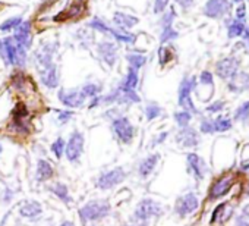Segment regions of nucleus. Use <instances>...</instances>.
Returning a JSON list of instances; mask_svg holds the SVG:
<instances>
[{
  "mask_svg": "<svg viewBox=\"0 0 249 226\" xmlns=\"http://www.w3.org/2000/svg\"><path fill=\"white\" fill-rule=\"evenodd\" d=\"M0 56H2V59L8 65L17 68H24L27 65V57H28L27 50L18 46L12 37L0 40Z\"/></svg>",
  "mask_w": 249,
  "mask_h": 226,
  "instance_id": "1",
  "label": "nucleus"
},
{
  "mask_svg": "<svg viewBox=\"0 0 249 226\" xmlns=\"http://www.w3.org/2000/svg\"><path fill=\"white\" fill-rule=\"evenodd\" d=\"M110 211H111V206L107 200L95 198V200L85 203L78 210V216H79L82 223H88V222L103 220L104 217H107L110 214Z\"/></svg>",
  "mask_w": 249,
  "mask_h": 226,
  "instance_id": "2",
  "label": "nucleus"
},
{
  "mask_svg": "<svg viewBox=\"0 0 249 226\" xmlns=\"http://www.w3.org/2000/svg\"><path fill=\"white\" fill-rule=\"evenodd\" d=\"M163 211H164L163 206L159 201H156L153 198H142L137 204L131 219L140 220V222H144V223H150V220L153 217H160L163 214Z\"/></svg>",
  "mask_w": 249,
  "mask_h": 226,
  "instance_id": "3",
  "label": "nucleus"
},
{
  "mask_svg": "<svg viewBox=\"0 0 249 226\" xmlns=\"http://www.w3.org/2000/svg\"><path fill=\"white\" fill-rule=\"evenodd\" d=\"M196 88V78L195 76H185L180 81L179 85V91H178V101L179 106L182 107V110H188L192 115H198V109L195 107L194 101H192V91Z\"/></svg>",
  "mask_w": 249,
  "mask_h": 226,
  "instance_id": "4",
  "label": "nucleus"
},
{
  "mask_svg": "<svg viewBox=\"0 0 249 226\" xmlns=\"http://www.w3.org/2000/svg\"><path fill=\"white\" fill-rule=\"evenodd\" d=\"M111 131L116 140L122 144H131L134 141L135 127L124 115H117L114 119H111Z\"/></svg>",
  "mask_w": 249,
  "mask_h": 226,
  "instance_id": "5",
  "label": "nucleus"
},
{
  "mask_svg": "<svg viewBox=\"0 0 249 226\" xmlns=\"http://www.w3.org/2000/svg\"><path fill=\"white\" fill-rule=\"evenodd\" d=\"M124 179H126V172L122 166H116L113 169L101 172L95 181V187L101 191H108L120 185Z\"/></svg>",
  "mask_w": 249,
  "mask_h": 226,
  "instance_id": "6",
  "label": "nucleus"
},
{
  "mask_svg": "<svg viewBox=\"0 0 249 226\" xmlns=\"http://www.w3.org/2000/svg\"><path fill=\"white\" fill-rule=\"evenodd\" d=\"M88 27L92 28V30H95V31L108 34V36H111L116 41H120V43L134 44L135 40H137V36H135V34H131V33H128V31H122V30H117V28H111L110 25H107V24H106L103 19H100V18L91 19V22L88 24Z\"/></svg>",
  "mask_w": 249,
  "mask_h": 226,
  "instance_id": "7",
  "label": "nucleus"
},
{
  "mask_svg": "<svg viewBox=\"0 0 249 226\" xmlns=\"http://www.w3.org/2000/svg\"><path fill=\"white\" fill-rule=\"evenodd\" d=\"M84 147H85V137L81 131L75 130L71 132L69 140L66 141L65 147V156L69 163H79L82 154H84Z\"/></svg>",
  "mask_w": 249,
  "mask_h": 226,
  "instance_id": "8",
  "label": "nucleus"
},
{
  "mask_svg": "<svg viewBox=\"0 0 249 226\" xmlns=\"http://www.w3.org/2000/svg\"><path fill=\"white\" fill-rule=\"evenodd\" d=\"M199 207V200L195 192H186L180 195L175 203V213L179 217H186L192 213H195Z\"/></svg>",
  "mask_w": 249,
  "mask_h": 226,
  "instance_id": "9",
  "label": "nucleus"
},
{
  "mask_svg": "<svg viewBox=\"0 0 249 226\" xmlns=\"http://www.w3.org/2000/svg\"><path fill=\"white\" fill-rule=\"evenodd\" d=\"M57 98L65 107H68L71 110L82 107L84 103L87 101V98L84 97V94L78 88H72V90L71 88L69 90L68 88H60L59 93H57Z\"/></svg>",
  "mask_w": 249,
  "mask_h": 226,
  "instance_id": "10",
  "label": "nucleus"
},
{
  "mask_svg": "<svg viewBox=\"0 0 249 226\" xmlns=\"http://www.w3.org/2000/svg\"><path fill=\"white\" fill-rule=\"evenodd\" d=\"M233 182H234V178L231 175H224L218 179L214 181V184L210 187V191H208V198L211 201L214 200H218L221 197H224L233 187Z\"/></svg>",
  "mask_w": 249,
  "mask_h": 226,
  "instance_id": "11",
  "label": "nucleus"
},
{
  "mask_svg": "<svg viewBox=\"0 0 249 226\" xmlns=\"http://www.w3.org/2000/svg\"><path fill=\"white\" fill-rule=\"evenodd\" d=\"M97 55L98 57L107 65V66H114L117 62V46L114 41L110 40H103L97 44Z\"/></svg>",
  "mask_w": 249,
  "mask_h": 226,
  "instance_id": "12",
  "label": "nucleus"
},
{
  "mask_svg": "<svg viewBox=\"0 0 249 226\" xmlns=\"http://www.w3.org/2000/svg\"><path fill=\"white\" fill-rule=\"evenodd\" d=\"M239 66H240L239 59H236L234 56H229V57H224L217 62L215 74L221 79H230L233 75H236L239 72Z\"/></svg>",
  "mask_w": 249,
  "mask_h": 226,
  "instance_id": "13",
  "label": "nucleus"
},
{
  "mask_svg": "<svg viewBox=\"0 0 249 226\" xmlns=\"http://www.w3.org/2000/svg\"><path fill=\"white\" fill-rule=\"evenodd\" d=\"M54 53H56V44L54 43H50V41L41 43L40 47L34 53V59H36V63L38 65V69L54 63L53 62Z\"/></svg>",
  "mask_w": 249,
  "mask_h": 226,
  "instance_id": "14",
  "label": "nucleus"
},
{
  "mask_svg": "<svg viewBox=\"0 0 249 226\" xmlns=\"http://www.w3.org/2000/svg\"><path fill=\"white\" fill-rule=\"evenodd\" d=\"M38 75H40V81L41 84L49 88V90H54L59 87V81H60V76H59V68L56 63H52V65H47L44 68H40L38 69Z\"/></svg>",
  "mask_w": 249,
  "mask_h": 226,
  "instance_id": "15",
  "label": "nucleus"
},
{
  "mask_svg": "<svg viewBox=\"0 0 249 226\" xmlns=\"http://www.w3.org/2000/svg\"><path fill=\"white\" fill-rule=\"evenodd\" d=\"M186 165H188V170L194 175V178L196 181H202L208 172V168H207V163L205 160L196 154V153H189L186 156Z\"/></svg>",
  "mask_w": 249,
  "mask_h": 226,
  "instance_id": "16",
  "label": "nucleus"
},
{
  "mask_svg": "<svg viewBox=\"0 0 249 226\" xmlns=\"http://www.w3.org/2000/svg\"><path fill=\"white\" fill-rule=\"evenodd\" d=\"M176 143L182 149H194L201 143V137L196 130H194L192 127H186L180 128L176 134Z\"/></svg>",
  "mask_w": 249,
  "mask_h": 226,
  "instance_id": "17",
  "label": "nucleus"
},
{
  "mask_svg": "<svg viewBox=\"0 0 249 226\" xmlns=\"http://www.w3.org/2000/svg\"><path fill=\"white\" fill-rule=\"evenodd\" d=\"M229 0H208L204 6V15L213 19H220L229 12Z\"/></svg>",
  "mask_w": 249,
  "mask_h": 226,
  "instance_id": "18",
  "label": "nucleus"
},
{
  "mask_svg": "<svg viewBox=\"0 0 249 226\" xmlns=\"http://www.w3.org/2000/svg\"><path fill=\"white\" fill-rule=\"evenodd\" d=\"M15 43L18 46H21L22 49H25L27 52L31 49L33 46V33H31V22L30 21H22V24L15 30L14 37Z\"/></svg>",
  "mask_w": 249,
  "mask_h": 226,
  "instance_id": "19",
  "label": "nucleus"
},
{
  "mask_svg": "<svg viewBox=\"0 0 249 226\" xmlns=\"http://www.w3.org/2000/svg\"><path fill=\"white\" fill-rule=\"evenodd\" d=\"M159 162H160V154H159V153H153V154L144 157V159L140 162L138 169H137L140 178L147 179L148 176H151V175L154 173V170H156Z\"/></svg>",
  "mask_w": 249,
  "mask_h": 226,
  "instance_id": "20",
  "label": "nucleus"
},
{
  "mask_svg": "<svg viewBox=\"0 0 249 226\" xmlns=\"http://www.w3.org/2000/svg\"><path fill=\"white\" fill-rule=\"evenodd\" d=\"M19 214L24 219L36 220L43 214V206L37 200H25L19 207Z\"/></svg>",
  "mask_w": 249,
  "mask_h": 226,
  "instance_id": "21",
  "label": "nucleus"
},
{
  "mask_svg": "<svg viewBox=\"0 0 249 226\" xmlns=\"http://www.w3.org/2000/svg\"><path fill=\"white\" fill-rule=\"evenodd\" d=\"M138 22H140L138 17L126 14V12H114L113 15V24L116 25L117 30H122V31H128L134 28Z\"/></svg>",
  "mask_w": 249,
  "mask_h": 226,
  "instance_id": "22",
  "label": "nucleus"
},
{
  "mask_svg": "<svg viewBox=\"0 0 249 226\" xmlns=\"http://www.w3.org/2000/svg\"><path fill=\"white\" fill-rule=\"evenodd\" d=\"M227 88H229V91L236 93V94L249 90V74L248 72H243V71H239L236 75H233L229 79Z\"/></svg>",
  "mask_w": 249,
  "mask_h": 226,
  "instance_id": "23",
  "label": "nucleus"
},
{
  "mask_svg": "<svg viewBox=\"0 0 249 226\" xmlns=\"http://www.w3.org/2000/svg\"><path fill=\"white\" fill-rule=\"evenodd\" d=\"M53 175H54V169H53L52 163L47 162L46 159H38L37 169H36V179L38 182H46V181L52 179Z\"/></svg>",
  "mask_w": 249,
  "mask_h": 226,
  "instance_id": "24",
  "label": "nucleus"
},
{
  "mask_svg": "<svg viewBox=\"0 0 249 226\" xmlns=\"http://www.w3.org/2000/svg\"><path fill=\"white\" fill-rule=\"evenodd\" d=\"M49 189L53 192V195H56L62 203L65 204H69L72 203V195L69 192V188L65 182H54L53 185L49 187Z\"/></svg>",
  "mask_w": 249,
  "mask_h": 226,
  "instance_id": "25",
  "label": "nucleus"
},
{
  "mask_svg": "<svg viewBox=\"0 0 249 226\" xmlns=\"http://www.w3.org/2000/svg\"><path fill=\"white\" fill-rule=\"evenodd\" d=\"M11 131H14L18 135H28L31 132V122L30 118H12Z\"/></svg>",
  "mask_w": 249,
  "mask_h": 226,
  "instance_id": "26",
  "label": "nucleus"
},
{
  "mask_svg": "<svg viewBox=\"0 0 249 226\" xmlns=\"http://www.w3.org/2000/svg\"><path fill=\"white\" fill-rule=\"evenodd\" d=\"M138 82H140L138 71H135V69H132V68H128L126 75H124V78L122 79V82H120L119 85H120L122 88H124V90H137Z\"/></svg>",
  "mask_w": 249,
  "mask_h": 226,
  "instance_id": "27",
  "label": "nucleus"
},
{
  "mask_svg": "<svg viewBox=\"0 0 249 226\" xmlns=\"http://www.w3.org/2000/svg\"><path fill=\"white\" fill-rule=\"evenodd\" d=\"M226 24H227V37L229 38L239 37L246 30L245 21H242V19H231V21H227Z\"/></svg>",
  "mask_w": 249,
  "mask_h": 226,
  "instance_id": "28",
  "label": "nucleus"
},
{
  "mask_svg": "<svg viewBox=\"0 0 249 226\" xmlns=\"http://www.w3.org/2000/svg\"><path fill=\"white\" fill-rule=\"evenodd\" d=\"M126 60H128L129 68H132L135 71H140L141 68L145 66L147 56L145 55H141V53H137V52H132V53H128L126 55Z\"/></svg>",
  "mask_w": 249,
  "mask_h": 226,
  "instance_id": "29",
  "label": "nucleus"
},
{
  "mask_svg": "<svg viewBox=\"0 0 249 226\" xmlns=\"http://www.w3.org/2000/svg\"><path fill=\"white\" fill-rule=\"evenodd\" d=\"M144 113H145L147 121H154V119H157V118H160V116L163 115V109H161V106H159L157 103L150 101V103L145 106Z\"/></svg>",
  "mask_w": 249,
  "mask_h": 226,
  "instance_id": "30",
  "label": "nucleus"
},
{
  "mask_svg": "<svg viewBox=\"0 0 249 226\" xmlns=\"http://www.w3.org/2000/svg\"><path fill=\"white\" fill-rule=\"evenodd\" d=\"M214 124V132H226L229 130H231L233 127V121L226 118V116H217L215 119H213Z\"/></svg>",
  "mask_w": 249,
  "mask_h": 226,
  "instance_id": "31",
  "label": "nucleus"
},
{
  "mask_svg": "<svg viewBox=\"0 0 249 226\" xmlns=\"http://www.w3.org/2000/svg\"><path fill=\"white\" fill-rule=\"evenodd\" d=\"M81 93L84 94L85 98H94L97 95H100L101 93V85L97 82H87L85 85H82V88H79Z\"/></svg>",
  "mask_w": 249,
  "mask_h": 226,
  "instance_id": "32",
  "label": "nucleus"
},
{
  "mask_svg": "<svg viewBox=\"0 0 249 226\" xmlns=\"http://www.w3.org/2000/svg\"><path fill=\"white\" fill-rule=\"evenodd\" d=\"M234 121L246 124L249 121V100L243 101L234 112Z\"/></svg>",
  "mask_w": 249,
  "mask_h": 226,
  "instance_id": "33",
  "label": "nucleus"
},
{
  "mask_svg": "<svg viewBox=\"0 0 249 226\" xmlns=\"http://www.w3.org/2000/svg\"><path fill=\"white\" fill-rule=\"evenodd\" d=\"M173 118L179 128H186V127H189V124L192 121V113H189L188 110H179V112H175Z\"/></svg>",
  "mask_w": 249,
  "mask_h": 226,
  "instance_id": "34",
  "label": "nucleus"
},
{
  "mask_svg": "<svg viewBox=\"0 0 249 226\" xmlns=\"http://www.w3.org/2000/svg\"><path fill=\"white\" fill-rule=\"evenodd\" d=\"M65 147H66V141L63 140V137H57V138L52 143L50 151L53 153V156H54L57 160H60V159L65 156Z\"/></svg>",
  "mask_w": 249,
  "mask_h": 226,
  "instance_id": "35",
  "label": "nucleus"
},
{
  "mask_svg": "<svg viewBox=\"0 0 249 226\" xmlns=\"http://www.w3.org/2000/svg\"><path fill=\"white\" fill-rule=\"evenodd\" d=\"M22 17H12L9 19H6L3 24H0V31L2 33H8V31H15L21 24H22Z\"/></svg>",
  "mask_w": 249,
  "mask_h": 226,
  "instance_id": "36",
  "label": "nucleus"
},
{
  "mask_svg": "<svg viewBox=\"0 0 249 226\" xmlns=\"http://www.w3.org/2000/svg\"><path fill=\"white\" fill-rule=\"evenodd\" d=\"M179 37V33L173 28V27H167V28H161V34H160V41L161 44H166L169 41H173Z\"/></svg>",
  "mask_w": 249,
  "mask_h": 226,
  "instance_id": "37",
  "label": "nucleus"
},
{
  "mask_svg": "<svg viewBox=\"0 0 249 226\" xmlns=\"http://www.w3.org/2000/svg\"><path fill=\"white\" fill-rule=\"evenodd\" d=\"M175 18H176V12H175V9H173V8H172L169 12H163V17L160 18V25H161V28L172 27V24H173Z\"/></svg>",
  "mask_w": 249,
  "mask_h": 226,
  "instance_id": "38",
  "label": "nucleus"
},
{
  "mask_svg": "<svg viewBox=\"0 0 249 226\" xmlns=\"http://www.w3.org/2000/svg\"><path fill=\"white\" fill-rule=\"evenodd\" d=\"M159 59H160V63H161V65L169 63V62L173 59V53H172V50H170L169 47L161 46V47H160V50H159Z\"/></svg>",
  "mask_w": 249,
  "mask_h": 226,
  "instance_id": "39",
  "label": "nucleus"
},
{
  "mask_svg": "<svg viewBox=\"0 0 249 226\" xmlns=\"http://www.w3.org/2000/svg\"><path fill=\"white\" fill-rule=\"evenodd\" d=\"M227 204H220L218 207L214 208L213 211V216H211V223H215V222H224V210H226Z\"/></svg>",
  "mask_w": 249,
  "mask_h": 226,
  "instance_id": "40",
  "label": "nucleus"
},
{
  "mask_svg": "<svg viewBox=\"0 0 249 226\" xmlns=\"http://www.w3.org/2000/svg\"><path fill=\"white\" fill-rule=\"evenodd\" d=\"M199 131L202 134H214V124L213 119L210 118H204L199 124Z\"/></svg>",
  "mask_w": 249,
  "mask_h": 226,
  "instance_id": "41",
  "label": "nucleus"
},
{
  "mask_svg": "<svg viewBox=\"0 0 249 226\" xmlns=\"http://www.w3.org/2000/svg\"><path fill=\"white\" fill-rule=\"evenodd\" d=\"M199 84L201 85H208L210 88H214V79H213V74L210 71H202L199 75Z\"/></svg>",
  "mask_w": 249,
  "mask_h": 226,
  "instance_id": "42",
  "label": "nucleus"
},
{
  "mask_svg": "<svg viewBox=\"0 0 249 226\" xmlns=\"http://www.w3.org/2000/svg\"><path fill=\"white\" fill-rule=\"evenodd\" d=\"M73 118V112L71 110V109H68V110H60V112H57V121L62 124V125H65V124H68L71 119Z\"/></svg>",
  "mask_w": 249,
  "mask_h": 226,
  "instance_id": "43",
  "label": "nucleus"
},
{
  "mask_svg": "<svg viewBox=\"0 0 249 226\" xmlns=\"http://www.w3.org/2000/svg\"><path fill=\"white\" fill-rule=\"evenodd\" d=\"M234 226H249V210H243L234 220Z\"/></svg>",
  "mask_w": 249,
  "mask_h": 226,
  "instance_id": "44",
  "label": "nucleus"
},
{
  "mask_svg": "<svg viewBox=\"0 0 249 226\" xmlns=\"http://www.w3.org/2000/svg\"><path fill=\"white\" fill-rule=\"evenodd\" d=\"M170 0H154V6H153V12L154 14H163L166 11V8L169 6Z\"/></svg>",
  "mask_w": 249,
  "mask_h": 226,
  "instance_id": "45",
  "label": "nucleus"
},
{
  "mask_svg": "<svg viewBox=\"0 0 249 226\" xmlns=\"http://www.w3.org/2000/svg\"><path fill=\"white\" fill-rule=\"evenodd\" d=\"M224 106H226V103L220 100V101H214V103H211L210 106H207L205 110H207L208 113H220V112L224 109Z\"/></svg>",
  "mask_w": 249,
  "mask_h": 226,
  "instance_id": "46",
  "label": "nucleus"
},
{
  "mask_svg": "<svg viewBox=\"0 0 249 226\" xmlns=\"http://www.w3.org/2000/svg\"><path fill=\"white\" fill-rule=\"evenodd\" d=\"M167 137H169V132H167V131L160 132L159 135H156V137L153 138V141H151V147H156V146H159V144L164 143V141L167 140Z\"/></svg>",
  "mask_w": 249,
  "mask_h": 226,
  "instance_id": "47",
  "label": "nucleus"
},
{
  "mask_svg": "<svg viewBox=\"0 0 249 226\" xmlns=\"http://www.w3.org/2000/svg\"><path fill=\"white\" fill-rule=\"evenodd\" d=\"M14 200V189H11V188H5L3 189V192H2V201L3 203H11Z\"/></svg>",
  "mask_w": 249,
  "mask_h": 226,
  "instance_id": "48",
  "label": "nucleus"
},
{
  "mask_svg": "<svg viewBox=\"0 0 249 226\" xmlns=\"http://www.w3.org/2000/svg\"><path fill=\"white\" fill-rule=\"evenodd\" d=\"M175 2L183 9V11H188V9H191L192 6H194V0H175Z\"/></svg>",
  "mask_w": 249,
  "mask_h": 226,
  "instance_id": "49",
  "label": "nucleus"
},
{
  "mask_svg": "<svg viewBox=\"0 0 249 226\" xmlns=\"http://www.w3.org/2000/svg\"><path fill=\"white\" fill-rule=\"evenodd\" d=\"M98 106H101V94L97 95V97H94V98H91V101L88 104L89 109H94V107H98Z\"/></svg>",
  "mask_w": 249,
  "mask_h": 226,
  "instance_id": "50",
  "label": "nucleus"
},
{
  "mask_svg": "<svg viewBox=\"0 0 249 226\" xmlns=\"http://www.w3.org/2000/svg\"><path fill=\"white\" fill-rule=\"evenodd\" d=\"M150 223H144V222H140V220H134L129 217L128 223H124V226H148Z\"/></svg>",
  "mask_w": 249,
  "mask_h": 226,
  "instance_id": "51",
  "label": "nucleus"
},
{
  "mask_svg": "<svg viewBox=\"0 0 249 226\" xmlns=\"http://www.w3.org/2000/svg\"><path fill=\"white\" fill-rule=\"evenodd\" d=\"M245 15H246V6H245V5H242V6H239V8H237V18H236V19H242V21H245Z\"/></svg>",
  "mask_w": 249,
  "mask_h": 226,
  "instance_id": "52",
  "label": "nucleus"
},
{
  "mask_svg": "<svg viewBox=\"0 0 249 226\" xmlns=\"http://www.w3.org/2000/svg\"><path fill=\"white\" fill-rule=\"evenodd\" d=\"M240 169L242 170H249V157H246V159H243L240 162Z\"/></svg>",
  "mask_w": 249,
  "mask_h": 226,
  "instance_id": "53",
  "label": "nucleus"
},
{
  "mask_svg": "<svg viewBox=\"0 0 249 226\" xmlns=\"http://www.w3.org/2000/svg\"><path fill=\"white\" fill-rule=\"evenodd\" d=\"M242 37L245 38V41L249 44V28H246L245 31H243V34H242Z\"/></svg>",
  "mask_w": 249,
  "mask_h": 226,
  "instance_id": "54",
  "label": "nucleus"
},
{
  "mask_svg": "<svg viewBox=\"0 0 249 226\" xmlns=\"http://www.w3.org/2000/svg\"><path fill=\"white\" fill-rule=\"evenodd\" d=\"M59 226H76L73 222H71V220H63Z\"/></svg>",
  "mask_w": 249,
  "mask_h": 226,
  "instance_id": "55",
  "label": "nucleus"
},
{
  "mask_svg": "<svg viewBox=\"0 0 249 226\" xmlns=\"http://www.w3.org/2000/svg\"><path fill=\"white\" fill-rule=\"evenodd\" d=\"M2 151H3V147H2V144H0V154H2Z\"/></svg>",
  "mask_w": 249,
  "mask_h": 226,
  "instance_id": "56",
  "label": "nucleus"
},
{
  "mask_svg": "<svg viewBox=\"0 0 249 226\" xmlns=\"http://www.w3.org/2000/svg\"><path fill=\"white\" fill-rule=\"evenodd\" d=\"M233 2H236V3H239V2H242V0H233Z\"/></svg>",
  "mask_w": 249,
  "mask_h": 226,
  "instance_id": "57",
  "label": "nucleus"
}]
</instances>
